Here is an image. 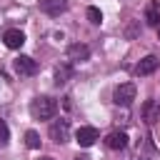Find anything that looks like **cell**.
<instances>
[{
	"label": "cell",
	"instance_id": "cell-1",
	"mask_svg": "<svg viewBox=\"0 0 160 160\" xmlns=\"http://www.w3.org/2000/svg\"><path fill=\"white\" fill-rule=\"evenodd\" d=\"M55 112H58V102L52 98H48V95H38L30 102V115L35 120H50Z\"/></svg>",
	"mask_w": 160,
	"mask_h": 160
},
{
	"label": "cell",
	"instance_id": "cell-2",
	"mask_svg": "<svg viewBox=\"0 0 160 160\" xmlns=\"http://www.w3.org/2000/svg\"><path fill=\"white\" fill-rule=\"evenodd\" d=\"M132 100H135V85H132V82H120V85L112 90V102H115V105L128 108Z\"/></svg>",
	"mask_w": 160,
	"mask_h": 160
},
{
	"label": "cell",
	"instance_id": "cell-3",
	"mask_svg": "<svg viewBox=\"0 0 160 160\" xmlns=\"http://www.w3.org/2000/svg\"><path fill=\"white\" fill-rule=\"evenodd\" d=\"M50 140L58 142V145L68 142V140H70V122H68V120H55V122L50 125Z\"/></svg>",
	"mask_w": 160,
	"mask_h": 160
},
{
	"label": "cell",
	"instance_id": "cell-4",
	"mask_svg": "<svg viewBox=\"0 0 160 160\" xmlns=\"http://www.w3.org/2000/svg\"><path fill=\"white\" fill-rule=\"evenodd\" d=\"M35 70H38V65H35V60H32L30 55H20V58H15V72H18V75L28 78V75H35Z\"/></svg>",
	"mask_w": 160,
	"mask_h": 160
},
{
	"label": "cell",
	"instance_id": "cell-5",
	"mask_svg": "<svg viewBox=\"0 0 160 160\" xmlns=\"http://www.w3.org/2000/svg\"><path fill=\"white\" fill-rule=\"evenodd\" d=\"M75 140H78L80 148H90V145L98 140V130H95L92 125H82V128L75 132Z\"/></svg>",
	"mask_w": 160,
	"mask_h": 160
},
{
	"label": "cell",
	"instance_id": "cell-6",
	"mask_svg": "<svg viewBox=\"0 0 160 160\" xmlns=\"http://www.w3.org/2000/svg\"><path fill=\"white\" fill-rule=\"evenodd\" d=\"M88 58H90V48H88V45L75 42V45L68 48V60H72V62H82V60H88Z\"/></svg>",
	"mask_w": 160,
	"mask_h": 160
},
{
	"label": "cell",
	"instance_id": "cell-7",
	"mask_svg": "<svg viewBox=\"0 0 160 160\" xmlns=\"http://www.w3.org/2000/svg\"><path fill=\"white\" fill-rule=\"evenodd\" d=\"M105 145H108L110 150H122V148L128 145V135H125L122 130H112V132L105 138Z\"/></svg>",
	"mask_w": 160,
	"mask_h": 160
},
{
	"label": "cell",
	"instance_id": "cell-8",
	"mask_svg": "<svg viewBox=\"0 0 160 160\" xmlns=\"http://www.w3.org/2000/svg\"><path fill=\"white\" fill-rule=\"evenodd\" d=\"M65 8H68V0H42V2H40V10H42L45 15H52V18L60 15Z\"/></svg>",
	"mask_w": 160,
	"mask_h": 160
},
{
	"label": "cell",
	"instance_id": "cell-9",
	"mask_svg": "<svg viewBox=\"0 0 160 160\" xmlns=\"http://www.w3.org/2000/svg\"><path fill=\"white\" fill-rule=\"evenodd\" d=\"M2 42H5L10 50H20L22 42H25V35H22L20 30H8V32L2 35Z\"/></svg>",
	"mask_w": 160,
	"mask_h": 160
},
{
	"label": "cell",
	"instance_id": "cell-10",
	"mask_svg": "<svg viewBox=\"0 0 160 160\" xmlns=\"http://www.w3.org/2000/svg\"><path fill=\"white\" fill-rule=\"evenodd\" d=\"M158 58L155 55H148V58H142L140 62H138V68H135V72L140 75V78H145V75H150V72H155V68H158Z\"/></svg>",
	"mask_w": 160,
	"mask_h": 160
},
{
	"label": "cell",
	"instance_id": "cell-11",
	"mask_svg": "<svg viewBox=\"0 0 160 160\" xmlns=\"http://www.w3.org/2000/svg\"><path fill=\"white\" fill-rule=\"evenodd\" d=\"M158 112H160L158 102H155V100H148V102H145V108H142L145 120H148V122H155V120H158Z\"/></svg>",
	"mask_w": 160,
	"mask_h": 160
},
{
	"label": "cell",
	"instance_id": "cell-12",
	"mask_svg": "<svg viewBox=\"0 0 160 160\" xmlns=\"http://www.w3.org/2000/svg\"><path fill=\"white\" fill-rule=\"evenodd\" d=\"M145 20H148L150 25H158V22H160V0H152V5H150L148 12H145Z\"/></svg>",
	"mask_w": 160,
	"mask_h": 160
},
{
	"label": "cell",
	"instance_id": "cell-13",
	"mask_svg": "<svg viewBox=\"0 0 160 160\" xmlns=\"http://www.w3.org/2000/svg\"><path fill=\"white\" fill-rule=\"evenodd\" d=\"M68 78H70V68H68V65H62V68H58V70H55V85L68 82Z\"/></svg>",
	"mask_w": 160,
	"mask_h": 160
},
{
	"label": "cell",
	"instance_id": "cell-14",
	"mask_svg": "<svg viewBox=\"0 0 160 160\" xmlns=\"http://www.w3.org/2000/svg\"><path fill=\"white\" fill-rule=\"evenodd\" d=\"M25 145H28V148H32V150H35V148H40V135H38L35 130H28V132H25Z\"/></svg>",
	"mask_w": 160,
	"mask_h": 160
},
{
	"label": "cell",
	"instance_id": "cell-15",
	"mask_svg": "<svg viewBox=\"0 0 160 160\" xmlns=\"http://www.w3.org/2000/svg\"><path fill=\"white\" fill-rule=\"evenodd\" d=\"M88 20H90L92 25H100V22H102V12H100V8H92V5H90V8H88Z\"/></svg>",
	"mask_w": 160,
	"mask_h": 160
},
{
	"label": "cell",
	"instance_id": "cell-16",
	"mask_svg": "<svg viewBox=\"0 0 160 160\" xmlns=\"http://www.w3.org/2000/svg\"><path fill=\"white\" fill-rule=\"evenodd\" d=\"M10 142V130H8V125L0 120V145H8Z\"/></svg>",
	"mask_w": 160,
	"mask_h": 160
},
{
	"label": "cell",
	"instance_id": "cell-17",
	"mask_svg": "<svg viewBox=\"0 0 160 160\" xmlns=\"http://www.w3.org/2000/svg\"><path fill=\"white\" fill-rule=\"evenodd\" d=\"M75 160H90L88 155H75Z\"/></svg>",
	"mask_w": 160,
	"mask_h": 160
},
{
	"label": "cell",
	"instance_id": "cell-18",
	"mask_svg": "<svg viewBox=\"0 0 160 160\" xmlns=\"http://www.w3.org/2000/svg\"><path fill=\"white\" fill-rule=\"evenodd\" d=\"M38 160H55V158H50V155H42V158H38Z\"/></svg>",
	"mask_w": 160,
	"mask_h": 160
},
{
	"label": "cell",
	"instance_id": "cell-19",
	"mask_svg": "<svg viewBox=\"0 0 160 160\" xmlns=\"http://www.w3.org/2000/svg\"><path fill=\"white\" fill-rule=\"evenodd\" d=\"M158 38H160V28H158Z\"/></svg>",
	"mask_w": 160,
	"mask_h": 160
}]
</instances>
